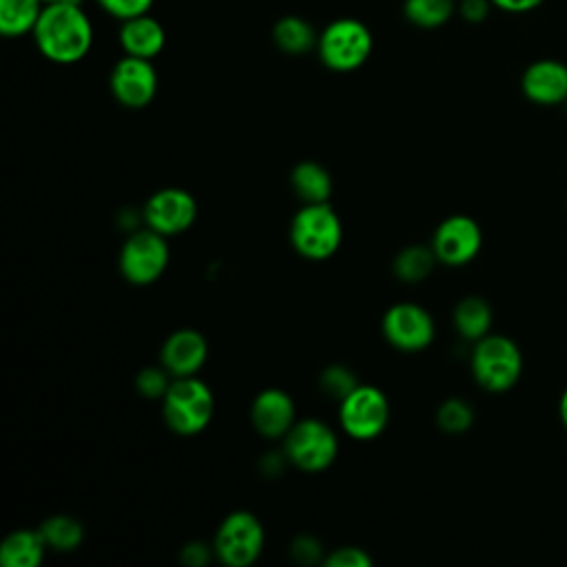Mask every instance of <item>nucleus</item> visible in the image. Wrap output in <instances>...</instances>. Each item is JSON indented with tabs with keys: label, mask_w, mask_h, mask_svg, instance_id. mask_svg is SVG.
Segmentation results:
<instances>
[{
	"label": "nucleus",
	"mask_w": 567,
	"mask_h": 567,
	"mask_svg": "<svg viewBox=\"0 0 567 567\" xmlns=\"http://www.w3.org/2000/svg\"><path fill=\"white\" fill-rule=\"evenodd\" d=\"M47 543L33 529H16L0 543V563L4 567H38L44 558Z\"/></svg>",
	"instance_id": "a211bd4d"
},
{
	"label": "nucleus",
	"mask_w": 567,
	"mask_h": 567,
	"mask_svg": "<svg viewBox=\"0 0 567 567\" xmlns=\"http://www.w3.org/2000/svg\"><path fill=\"white\" fill-rule=\"evenodd\" d=\"M328 567H370L372 556L359 547H339L326 558Z\"/></svg>",
	"instance_id": "c756f323"
},
{
	"label": "nucleus",
	"mask_w": 567,
	"mask_h": 567,
	"mask_svg": "<svg viewBox=\"0 0 567 567\" xmlns=\"http://www.w3.org/2000/svg\"><path fill=\"white\" fill-rule=\"evenodd\" d=\"M197 217V202L184 188H162L144 206V221L155 233L171 237L184 233Z\"/></svg>",
	"instance_id": "f8f14e48"
},
{
	"label": "nucleus",
	"mask_w": 567,
	"mask_h": 567,
	"mask_svg": "<svg viewBox=\"0 0 567 567\" xmlns=\"http://www.w3.org/2000/svg\"><path fill=\"white\" fill-rule=\"evenodd\" d=\"M436 255L432 250V246H421V244H414V246H408L403 248L396 259H394V275L401 279V281H421L425 279L434 264H436Z\"/></svg>",
	"instance_id": "b1692460"
},
{
	"label": "nucleus",
	"mask_w": 567,
	"mask_h": 567,
	"mask_svg": "<svg viewBox=\"0 0 567 567\" xmlns=\"http://www.w3.org/2000/svg\"><path fill=\"white\" fill-rule=\"evenodd\" d=\"M374 38L365 22L357 18H337L328 22L317 40V53L323 66L337 73H348L368 62Z\"/></svg>",
	"instance_id": "f03ea898"
},
{
	"label": "nucleus",
	"mask_w": 567,
	"mask_h": 567,
	"mask_svg": "<svg viewBox=\"0 0 567 567\" xmlns=\"http://www.w3.org/2000/svg\"><path fill=\"white\" fill-rule=\"evenodd\" d=\"M319 385H321V390H323L328 396L343 401L359 383H357L354 374H352L348 368H343V365H330L328 370H323V374H321V379H319Z\"/></svg>",
	"instance_id": "bb28decb"
},
{
	"label": "nucleus",
	"mask_w": 567,
	"mask_h": 567,
	"mask_svg": "<svg viewBox=\"0 0 567 567\" xmlns=\"http://www.w3.org/2000/svg\"><path fill=\"white\" fill-rule=\"evenodd\" d=\"M454 326L461 337L478 341L489 334L492 308L483 297H465L454 308Z\"/></svg>",
	"instance_id": "4be33fe9"
},
{
	"label": "nucleus",
	"mask_w": 567,
	"mask_h": 567,
	"mask_svg": "<svg viewBox=\"0 0 567 567\" xmlns=\"http://www.w3.org/2000/svg\"><path fill=\"white\" fill-rule=\"evenodd\" d=\"M483 244L481 226L467 215H452L439 224L432 237V250L439 261L447 266H463L472 261Z\"/></svg>",
	"instance_id": "ddd939ff"
},
{
	"label": "nucleus",
	"mask_w": 567,
	"mask_h": 567,
	"mask_svg": "<svg viewBox=\"0 0 567 567\" xmlns=\"http://www.w3.org/2000/svg\"><path fill=\"white\" fill-rule=\"evenodd\" d=\"M44 4H51V2H64V0H42ZM69 2H80L82 4V0H69Z\"/></svg>",
	"instance_id": "c9c22d12"
},
{
	"label": "nucleus",
	"mask_w": 567,
	"mask_h": 567,
	"mask_svg": "<svg viewBox=\"0 0 567 567\" xmlns=\"http://www.w3.org/2000/svg\"><path fill=\"white\" fill-rule=\"evenodd\" d=\"M210 558V549L204 545V543H188L184 549H182V560L186 565H206Z\"/></svg>",
	"instance_id": "473e14b6"
},
{
	"label": "nucleus",
	"mask_w": 567,
	"mask_h": 567,
	"mask_svg": "<svg viewBox=\"0 0 567 567\" xmlns=\"http://www.w3.org/2000/svg\"><path fill=\"white\" fill-rule=\"evenodd\" d=\"M456 11V0H403V16L419 29H439Z\"/></svg>",
	"instance_id": "5701e85b"
},
{
	"label": "nucleus",
	"mask_w": 567,
	"mask_h": 567,
	"mask_svg": "<svg viewBox=\"0 0 567 567\" xmlns=\"http://www.w3.org/2000/svg\"><path fill=\"white\" fill-rule=\"evenodd\" d=\"M213 549L228 567L252 565L264 549V527L259 518L244 509L228 514L215 534Z\"/></svg>",
	"instance_id": "0eeeda50"
},
{
	"label": "nucleus",
	"mask_w": 567,
	"mask_h": 567,
	"mask_svg": "<svg viewBox=\"0 0 567 567\" xmlns=\"http://www.w3.org/2000/svg\"><path fill=\"white\" fill-rule=\"evenodd\" d=\"M383 337L403 352H419L434 339V321L430 312L416 303H394L381 321Z\"/></svg>",
	"instance_id": "9b49d317"
},
{
	"label": "nucleus",
	"mask_w": 567,
	"mask_h": 567,
	"mask_svg": "<svg viewBox=\"0 0 567 567\" xmlns=\"http://www.w3.org/2000/svg\"><path fill=\"white\" fill-rule=\"evenodd\" d=\"M95 4L115 20H128L142 13H151L155 0H95Z\"/></svg>",
	"instance_id": "c85d7f7f"
},
{
	"label": "nucleus",
	"mask_w": 567,
	"mask_h": 567,
	"mask_svg": "<svg viewBox=\"0 0 567 567\" xmlns=\"http://www.w3.org/2000/svg\"><path fill=\"white\" fill-rule=\"evenodd\" d=\"M343 237L341 219L328 202L306 204L290 224L292 248L306 259H328Z\"/></svg>",
	"instance_id": "39448f33"
},
{
	"label": "nucleus",
	"mask_w": 567,
	"mask_h": 567,
	"mask_svg": "<svg viewBox=\"0 0 567 567\" xmlns=\"http://www.w3.org/2000/svg\"><path fill=\"white\" fill-rule=\"evenodd\" d=\"M558 416H560V421H563V425L567 430V388L563 390L560 401H558Z\"/></svg>",
	"instance_id": "f704fd0d"
},
{
	"label": "nucleus",
	"mask_w": 567,
	"mask_h": 567,
	"mask_svg": "<svg viewBox=\"0 0 567 567\" xmlns=\"http://www.w3.org/2000/svg\"><path fill=\"white\" fill-rule=\"evenodd\" d=\"M319 35L301 16H284L272 24V42L288 55H301L317 49Z\"/></svg>",
	"instance_id": "6ab92c4d"
},
{
	"label": "nucleus",
	"mask_w": 567,
	"mask_h": 567,
	"mask_svg": "<svg viewBox=\"0 0 567 567\" xmlns=\"http://www.w3.org/2000/svg\"><path fill=\"white\" fill-rule=\"evenodd\" d=\"M390 421L388 396L374 385H357L339 408V423L352 439L368 441L379 436Z\"/></svg>",
	"instance_id": "1a4fd4ad"
},
{
	"label": "nucleus",
	"mask_w": 567,
	"mask_h": 567,
	"mask_svg": "<svg viewBox=\"0 0 567 567\" xmlns=\"http://www.w3.org/2000/svg\"><path fill=\"white\" fill-rule=\"evenodd\" d=\"M489 2L505 13H527L543 4V0H489Z\"/></svg>",
	"instance_id": "72a5a7b5"
},
{
	"label": "nucleus",
	"mask_w": 567,
	"mask_h": 567,
	"mask_svg": "<svg viewBox=\"0 0 567 567\" xmlns=\"http://www.w3.org/2000/svg\"><path fill=\"white\" fill-rule=\"evenodd\" d=\"M292 190L306 202V204H319L328 202L332 193V179L330 173L317 164V162H299L292 168L290 175Z\"/></svg>",
	"instance_id": "aec40b11"
},
{
	"label": "nucleus",
	"mask_w": 567,
	"mask_h": 567,
	"mask_svg": "<svg viewBox=\"0 0 567 567\" xmlns=\"http://www.w3.org/2000/svg\"><path fill=\"white\" fill-rule=\"evenodd\" d=\"M290 551H292L295 560H299V563H315L319 558V554H321V545L315 538H310V536H299L292 543Z\"/></svg>",
	"instance_id": "2f4dec72"
},
{
	"label": "nucleus",
	"mask_w": 567,
	"mask_h": 567,
	"mask_svg": "<svg viewBox=\"0 0 567 567\" xmlns=\"http://www.w3.org/2000/svg\"><path fill=\"white\" fill-rule=\"evenodd\" d=\"M523 372V354L505 334H485L472 350V374L487 392H507Z\"/></svg>",
	"instance_id": "20e7f679"
},
{
	"label": "nucleus",
	"mask_w": 567,
	"mask_h": 567,
	"mask_svg": "<svg viewBox=\"0 0 567 567\" xmlns=\"http://www.w3.org/2000/svg\"><path fill=\"white\" fill-rule=\"evenodd\" d=\"M525 97L540 106L567 102V64L558 60H536L520 78Z\"/></svg>",
	"instance_id": "4468645a"
},
{
	"label": "nucleus",
	"mask_w": 567,
	"mask_h": 567,
	"mask_svg": "<svg viewBox=\"0 0 567 567\" xmlns=\"http://www.w3.org/2000/svg\"><path fill=\"white\" fill-rule=\"evenodd\" d=\"M109 86L122 106L144 109L157 93V71L146 58L124 55L111 69Z\"/></svg>",
	"instance_id": "9d476101"
},
{
	"label": "nucleus",
	"mask_w": 567,
	"mask_h": 567,
	"mask_svg": "<svg viewBox=\"0 0 567 567\" xmlns=\"http://www.w3.org/2000/svg\"><path fill=\"white\" fill-rule=\"evenodd\" d=\"M31 35L49 62L75 64L93 47V22L80 2H51L44 4Z\"/></svg>",
	"instance_id": "f257e3e1"
},
{
	"label": "nucleus",
	"mask_w": 567,
	"mask_h": 567,
	"mask_svg": "<svg viewBox=\"0 0 567 567\" xmlns=\"http://www.w3.org/2000/svg\"><path fill=\"white\" fill-rule=\"evenodd\" d=\"M40 534H42L47 547H51L55 551H71L82 543L84 529L73 516L58 514V516L47 518L40 525Z\"/></svg>",
	"instance_id": "393cba45"
},
{
	"label": "nucleus",
	"mask_w": 567,
	"mask_h": 567,
	"mask_svg": "<svg viewBox=\"0 0 567 567\" xmlns=\"http://www.w3.org/2000/svg\"><path fill=\"white\" fill-rule=\"evenodd\" d=\"M215 412V399L210 388L193 377H175L162 396V414L166 425L182 434L190 436L202 432Z\"/></svg>",
	"instance_id": "7ed1b4c3"
},
{
	"label": "nucleus",
	"mask_w": 567,
	"mask_h": 567,
	"mask_svg": "<svg viewBox=\"0 0 567 567\" xmlns=\"http://www.w3.org/2000/svg\"><path fill=\"white\" fill-rule=\"evenodd\" d=\"M117 42L124 55L153 60L166 47V31L157 18L142 13L128 20H122L117 31Z\"/></svg>",
	"instance_id": "f3484780"
},
{
	"label": "nucleus",
	"mask_w": 567,
	"mask_h": 567,
	"mask_svg": "<svg viewBox=\"0 0 567 567\" xmlns=\"http://www.w3.org/2000/svg\"><path fill=\"white\" fill-rule=\"evenodd\" d=\"M168 266L166 237L153 228L133 230L120 250V270L126 281L135 286H148Z\"/></svg>",
	"instance_id": "6e6552de"
},
{
	"label": "nucleus",
	"mask_w": 567,
	"mask_h": 567,
	"mask_svg": "<svg viewBox=\"0 0 567 567\" xmlns=\"http://www.w3.org/2000/svg\"><path fill=\"white\" fill-rule=\"evenodd\" d=\"M166 368H144L137 372L135 377V388L140 390V394L148 396V399H162L171 385V381L166 379Z\"/></svg>",
	"instance_id": "cd10ccee"
},
{
	"label": "nucleus",
	"mask_w": 567,
	"mask_h": 567,
	"mask_svg": "<svg viewBox=\"0 0 567 567\" xmlns=\"http://www.w3.org/2000/svg\"><path fill=\"white\" fill-rule=\"evenodd\" d=\"M339 452L337 434L319 419L297 421L284 436L286 458L303 472H321L332 465Z\"/></svg>",
	"instance_id": "423d86ee"
},
{
	"label": "nucleus",
	"mask_w": 567,
	"mask_h": 567,
	"mask_svg": "<svg viewBox=\"0 0 567 567\" xmlns=\"http://www.w3.org/2000/svg\"><path fill=\"white\" fill-rule=\"evenodd\" d=\"M250 421L255 430L266 439L286 436L295 425V403L284 390L268 388L255 396Z\"/></svg>",
	"instance_id": "2eb2a0df"
},
{
	"label": "nucleus",
	"mask_w": 567,
	"mask_h": 567,
	"mask_svg": "<svg viewBox=\"0 0 567 567\" xmlns=\"http://www.w3.org/2000/svg\"><path fill=\"white\" fill-rule=\"evenodd\" d=\"M206 339L190 328L175 330L162 346V365L173 377H193L206 361Z\"/></svg>",
	"instance_id": "dca6fc26"
},
{
	"label": "nucleus",
	"mask_w": 567,
	"mask_h": 567,
	"mask_svg": "<svg viewBox=\"0 0 567 567\" xmlns=\"http://www.w3.org/2000/svg\"><path fill=\"white\" fill-rule=\"evenodd\" d=\"M42 9V0H0V33L7 38L33 33Z\"/></svg>",
	"instance_id": "412c9836"
},
{
	"label": "nucleus",
	"mask_w": 567,
	"mask_h": 567,
	"mask_svg": "<svg viewBox=\"0 0 567 567\" xmlns=\"http://www.w3.org/2000/svg\"><path fill=\"white\" fill-rule=\"evenodd\" d=\"M458 2V13L465 22L478 24L487 18L489 7H494L489 0H456Z\"/></svg>",
	"instance_id": "7c9ffc66"
},
{
	"label": "nucleus",
	"mask_w": 567,
	"mask_h": 567,
	"mask_svg": "<svg viewBox=\"0 0 567 567\" xmlns=\"http://www.w3.org/2000/svg\"><path fill=\"white\" fill-rule=\"evenodd\" d=\"M436 423L441 430H445L450 434H461V432L470 430V425L474 423L472 405L463 399H447L441 403V408L436 412Z\"/></svg>",
	"instance_id": "a878e982"
}]
</instances>
